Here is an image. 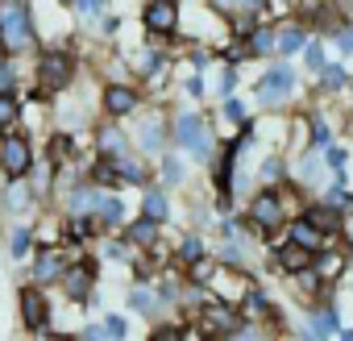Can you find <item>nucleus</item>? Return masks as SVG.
I'll return each mask as SVG.
<instances>
[{
    "label": "nucleus",
    "mask_w": 353,
    "mask_h": 341,
    "mask_svg": "<svg viewBox=\"0 0 353 341\" xmlns=\"http://www.w3.org/2000/svg\"><path fill=\"white\" fill-rule=\"evenodd\" d=\"M216 279V262L212 258H196L192 262V283H212Z\"/></svg>",
    "instance_id": "a878e982"
},
{
    "label": "nucleus",
    "mask_w": 353,
    "mask_h": 341,
    "mask_svg": "<svg viewBox=\"0 0 353 341\" xmlns=\"http://www.w3.org/2000/svg\"><path fill=\"white\" fill-rule=\"evenodd\" d=\"M125 242H129V246H141V250L154 246V242H158V221H150V217L133 221V225L125 229Z\"/></svg>",
    "instance_id": "f3484780"
},
{
    "label": "nucleus",
    "mask_w": 353,
    "mask_h": 341,
    "mask_svg": "<svg viewBox=\"0 0 353 341\" xmlns=\"http://www.w3.org/2000/svg\"><path fill=\"white\" fill-rule=\"evenodd\" d=\"M336 46L341 50H353V30H336Z\"/></svg>",
    "instance_id": "de8ad7c7"
},
{
    "label": "nucleus",
    "mask_w": 353,
    "mask_h": 341,
    "mask_svg": "<svg viewBox=\"0 0 353 341\" xmlns=\"http://www.w3.org/2000/svg\"><path fill=\"white\" fill-rule=\"evenodd\" d=\"M63 283H67L71 300H92V266H67Z\"/></svg>",
    "instance_id": "ddd939ff"
},
{
    "label": "nucleus",
    "mask_w": 353,
    "mask_h": 341,
    "mask_svg": "<svg viewBox=\"0 0 353 341\" xmlns=\"http://www.w3.org/2000/svg\"><path fill=\"white\" fill-rule=\"evenodd\" d=\"M241 9L245 13H258V9H266V0H241Z\"/></svg>",
    "instance_id": "3c124183"
},
{
    "label": "nucleus",
    "mask_w": 353,
    "mask_h": 341,
    "mask_svg": "<svg viewBox=\"0 0 353 341\" xmlns=\"http://www.w3.org/2000/svg\"><path fill=\"white\" fill-rule=\"evenodd\" d=\"M137 142H141V150H162V142H166V129H162V117H145V125L137 129Z\"/></svg>",
    "instance_id": "a211bd4d"
},
{
    "label": "nucleus",
    "mask_w": 353,
    "mask_h": 341,
    "mask_svg": "<svg viewBox=\"0 0 353 341\" xmlns=\"http://www.w3.org/2000/svg\"><path fill=\"white\" fill-rule=\"evenodd\" d=\"M196 258H204V246H200L196 237H188V242L179 246V262H196Z\"/></svg>",
    "instance_id": "c9c22d12"
},
{
    "label": "nucleus",
    "mask_w": 353,
    "mask_h": 341,
    "mask_svg": "<svg viewBox=\"0 0 353 341\" xmlns=\"http://www.w3.org/2000/svg\"><path fill=\"white\" fill-rule=\"evenodd\" d=\"M225 113H229L233 121H245V104H241V100H225Z\"/></svg>",
    "instance_id": "49530a36"
},
{
    "label": "nucleus",
    "mask_w": 353,
    "mask_h": 341,
    "mask_svg": "<svg viewBox=\"0 0 353 341\" xmlns=\"http://www.w3.org/2000/svg\"><path fill=\"white\" fill-rule=\"evenodd\" d=\"M100 150H104L108 158H121V154H129V146H125L121 129H100Z\"/></svg>",
    "instance_id": "412c9836"
},
{
    "label": "nucleus",
    "mask_w": 353,
    "mask_h": 341,
    "mask_svg": "<svg viewBox=\"0 0 353 341\" xmlns=\"http://www.w3.org/2000/svg\"><path fill=\"white\" fill-rule=\"evenodd\" d=\"M170 133H174V142H179V146H188L196 158H208V154H212V133L204 129V121H200L196 113H179Z\"/></svg>",
    "instance_id": "7ed1b4c3"
},
{
    "label": "nucleus",
    "mask_w": 353,
    "mask_h": 341,
    "mask_svg": "<svg viewBox=\"0 0 353 341\" xmlns=\"http://www.w3.org/2000/svg\"><path fill=\"white\" fill-rule=\"evenodd\" d=\"M0 46L5 55H21L34 46V17L26 0H0Z\"/></svg>",
    "instance_id": "f257e3e1"
},
{
    "label": "nucleus",
    "mask_w": 353,
    "mask_h": 341,
    "mask_svg": "<svg viewBox=\"0 0 353 341\" xmlns=\"http://www.w3.org/2000/svg\"><path fill=\"white\" fill-rule=\"evenodd\" d=\"M204 341H229V337H204Z\"/></svg>",
    "instance_id": "5fc2aeb1"
},
{
    "label": "nucleus",
    "mask_w": 353,
    "mask_h": 341,
    "mask_svg": "<svg viewBox=\"0 0 353 341\" xmlns=\"http://www.w3.org/2000/svg\"><path fill=\"white\" fill-rule=\"evenodd\" d=\"M183 337H188V329H183V324H158L150 341H183Z\"/></svg>",
    "instance_id": "7c9ffc66"
},
{
    "label": "nucleus",
    "mask_w": 353,
    "mask_h": 341,
    "mask_svg": "<svg viewBox=\"0 0 353 341\" xmlns=\"http://www.w3.org/2000/svg\"><path fill=\"white\" fill-rule=\"evenodd\" d=\"M324 204L336 208V213H345V208H353V196H349L345 188H328V192H324Z\"/></svg>",
    "instance_id": "cd10ccee"
},
{
    "label": "nucleus",
    "mask_w": 353,
    "mask_h": 341,
    "mask_svg": "<svg viewBox=\"0 0 353 341\" xmlns=\"http://www.w3.org/2000/svg\"><path fill=\"white\" fill-rule=\"evenodd\" d=\"M336 333H341V341H353V333H349V329H336Z\"/></svg>",
    "instance_id": "864d4df0"
},
{
    "label": "nucleus",
    "mask_w": 353,
    "mask_h": 341,
    "mask_svg": "<svg viewBox=\"0 0 353 341\" xmlns=\"http://www.w3.org/2000/svg\"><path fill=\"white\" fill-rule=\"evenodd\" d=\"M9 84H13V67H9V63H0V92H5Z\"/></svg>",
    "instance_id": "09e8293b"
},
{
    "label": "nucleus",
    "mask_w": 353,
    "mask_h": 341,
    "mask_svg": "<svg viewBox=\"0 0 353 341\" xmlns=\"http://www.w3.org/2000/svg\"><path fill=\"white\" fill-rule=\"evenodd\" d=\"M141 26L150 34H174L179 30V5H174V0H150L141 9Z\"/></svg>",
    "instance_id": "39448f33"
},
{
    "label": "nucleus",
    "mask_w": 353,
    "mask_h": 341,
    "mask_svg": "<svg viewBox=\"0 0 353 341\" xmlns=\"http://www.w3.org/2000/svg\"><path fill=\"white\" fill-rule=\"evenodd\" d=\"M245 50H250V55H270V50H274V30H258V26H254Z\"/></svg>",
    "instance_id": "4be33fe9"
},
{
    "label": "nucleus",
    "mask_w": 353,
    "mask_h": 341,
    "mask_svg": "<svg viewBox=\"0 0 353 341\" xmlns=\"http://www.w3.org/2000/svg\"><path fill=\"white\" fill-rule=\"evenodd\" d=\"M96 221L100 225H121V217H125V208H121V200L117 196H108V192H96Z\"/></svg>",
    "instance_id": "dca6fc26"
},
{
    "label": "nucleus",
    "mask_w": 353,
    "mask_h": 341,
    "mask_svg": "<svg viewBox=\"0 0 353 341\" xmlns=\"http://www.w3.org/2000/svg\"><path fill=\"white\" fill-rule=\"evenodd\" d=\"M279 175H283V162H279V158H266V166H262V179L270 184V179H279Z\"/></svg>",
    "instance_id": "79ce46f5"
},
{
    "label": "nucleus",
    "mask_w": 353,
    "mask_h": 341,
    "mask_svg": "<svg viewBox=\"0 0 353 341\" xmlns=\"http://www.w3.org/2000/svg\"><path fill=\"white\" fill-rule=\"evenodd\" d=\"M133 67H137L141 75H158V71H162V59H158V55H137Z\"/></svg>",
    "instance_id": "72a5a7b5"
},
{
    "label": "nucleus",
    "mask_w": 353,
    "mask_h": 341,
    "mask_svg": "<svg viewBox=\"0 0 353 341\" xmlns=\"http://www.w3.org/2000/svg\"><path fill=\"white\" fill-rule=\"evenodd\" d=\"M341 324H336V316L332 312H320V316H312V337H328V333H336Z\"/></svg>",
    "instance_id": "c85d7f7f"
},
{
    "label": "nucleus",
    "mask_w": 353,
    "mask_h": 341,
    "mask_svg": "<svg viewBox=\"0 0 353 341\" xmlns=\"http://www.w3.org/2000/svg\"><path fill=\"white\" fill-rule=\"evenodd\" d=\"M345 162H349V150H345V146H332V150H328V166H332L336 175H341V170H345Z\"/></svg>",
    "instance_id": "4c0bfd02"
},
{
    "label": "nucleus",
    "mask_w": 353,
    "mask_h": 341,
    "mask_svg": "<svg viewBox=\"0 0 353 341\" xmlns=\"http://www.w3.org/2000/svg\"><path fill=\"white\" fill-rule=\"evenodd\" d=\"M112 166H117V175H125L129 184H141V175H145V166H137L129 154H121V158H112Z\"/></svg>",
    "instance_id": "393cba45"
},
{
    "label": "nucleus",
    "mask_w": 353,
    "mask_h": 341,
    "mask_svg": "<svg viewBox=\"0 0 353 341\" xmlns=\"http://www.w3.org/2000/svg\"><path fill=\"white\" fill-rule=\"evenodd\" d=\"M30 166H34V150H30V142L21 133H13V137L0 142V170H5L9 179H26Z\"/></svg>",
    "instance_id": "20e7f679"
},
{
    "label": "nucleus",
    "mask_w": 353,
    "mask_h": 341,
    "mask_svg": "<svg viewBox=\"0 0 353 341\" xmlns=\"http://www.w3.org/2000/svg\"><path fill=\"white\" fill-rule=\"evenodd\" d=\"M26 204H30V192L26 188H13L9 192V208H26Z\"/></svg>",
    "instance_id": "c03bdc74"
},
{
    "label": "nucleus",
    "mask_w": 353,
    "mask_h": 341,
    "mask_svg": "<svg viewBox=\"0 0 353 341\" xmlns=\"http://www.w3.org/2000/svg\"><path fill=\"white\" fill-rule=\"evenodd\" d=\"M141 213H145L150 221H162V217H166V196H162V192H145V196H141Z\"/></svg>",
    "instance_id": "b1692460"
},
{
    "label": "nucleus",
    "mask_w": 353,
    "mask_h": 341,
    "mask_svg": "<svg viewBox=\"0 0 353 341\" xmlns=\"http://www.w3.org/2000/svg\"><path fill=\"white\" fill-rule=\"evenodd\" d=\"M75 71H79L75 55H67V50H46L42 63H38V88H42V92H63V88L75 79Z\"/></svg>",
    "instance_id": "f03ea898"
},
{
    "label": "nucleus",
    "mask_w": 353,
    "mask_h": 341,
    "mask_svg": "<svg viewBox=\"0 0 353 341\" xmlns=\"http://www.w3.org/2000/svg\"><path fill=\"white\" fill-rule=\"evenodd\" d=\"M320 71H324V84H328V88H341V84H345V67H328V63H324Z\"/></svg>",
    "instance_id": "ea45409f"
},
{
    "label": "nucleus",
    "mask_w": 353,
    "mask_h": 341,
    "mask_svg": "<svg viewBox=\"0 0 353 341\" xmlns=\"http://www.w3.org/2000/svg\"><path fill=\"white\" fill-rule=\"evenodd\" d=\"M200 329H204V337H229L233 329H241L237 324V308L233 304H208L200 312Z\"/></svg>",
    "instance_id": "423d86ee"
},
{
    "label": "nucleus",
    "mask_w": 353,
    "mask_h": 341,
    "mask_svg": "<svg viewBox=\"0 0 353 341\" xmlns=\"http://www.w3.org/2000/svg\"><path fill=\"white\" fill-rule=\"evenodd\" d=\"M162 179H166V184H179V179H183V166H179V162H166V166H162Z\"/></svg>",
    "instance_id": "37998d69"
},
{
    "label": "nucleus",
    "mask_w": 353,
    "mask_h": 341,
    "mask_svg": "<svg viewBox=\"0 0 353 341\" xmlns=\"http://www.w3.org/2000/svg\"><path fill=\"white\" fill-rule=\"evenodd\" d=\"M233 84H237V71H233V67H229V71H225V79H221V92H225V96H229V92H233Z\"/></svg>",
    "instance_id": "8fccbe9b"
},
{
    "label": "nucleus",
    "mask_w": 353,
    "mask_h": 341,
    "mask_svg": "<svg viewBox=\"0 0 353 341\" xmlns=\"http://www.w3.org/2000/svg\"><path fill=\"white\" fill-rule=\"evenodd\" d=\"M274 262H279V266H283L287 275H295V271L312 266V250H303V246L287 242V246H279V250H274Z\"/></svg>",
    "instance_id": "f8f14e48"
},
{
    "label": "nucleus",
    "mask_w": 353,
    "mask_h": 341,
    "mask_svg": "<svg viewBox=\"0 0 353 341\" xmlns=\"http://www.w3.org/2000/svg\"><path fill=\"white\" fill-rule=\"evenodd\" d=\"M17 113H21V104H17V96L5 88V92H0V129H9V125L17 121Z\"/></svg>",
    "instance_id": "5701e85b"
},
{
    "label": "nucleus",
    "mask_w": 353,
    "mask_h": 341,
    "mask_svg": "<svg viewBox=\"0 0 353 341\" xmlns=\"http://www.w3.org/2000/svg\"><path fill=\"white\" fill-rule=\"evenodd\" d=\"M21 320H26V329H46V300H42V291L38 287H26L21 291Z\"/></svg>",
    "instance_id": "9d476101"
},
{
    "label": "nucleus",
    "mask_w": 353,
    "mask_h": 341,
    "mask_svg": "<svg viewBox=\"0 0 353 341\" xmlns=\"http://www.w3.org/2000/svg\"><path fill=\"white\" fill-rule=\"evenodd\" d=\"M92 208H96V192H92V188L71 192V200H67V213H71V217H88Z\"/></svg>",
    "instance_id": "aec40b11"
},
{
    "label": "nucleus",
    "mask_w": 353,
    "mask_h": 341,
    "mask_svg": "<svg viewBox=\"0 0 353 341\" xmlns=\"http://www.w3.org/2000/svg\"><path fill=\"white\" fill-rule=\"evenodd\" d=\"M299 50H303V63H307V71H320V67H324V46H320V42H303Z\"/></svg>",
    "instance_id": "bb28decb"
},
{
    "label": "nucleus",
    "mask_w": 353,
    "mask_h": 341,
    "mask_svg": "<svg viewBox=\"0 0 353 341\" xmlns=\"http://www.w3.org/2000/svg\"><path fill=\"white\" fill-rule=\"evenodd\" d=\"M303 42H307V34H303V26H295V21H287V26L279 30V50H287V55H291V50H299Z\"/></svg>",
    "instance_id": "6ab92c4d"
},
{
    "label": "nucleus",
    "mask_w": 353,
    "mask_h": 341,
    "mask_svg": "<svg viewBox=\"0 0 353 341\" xmlns=\"http://www.w3.org/2000/svg\"><path fill=\"white\" fill-rule=\"evenodd\" d=\"M295 92V75H291V67H274L262 84H258V100L262 104H279V100H287Z\"/></svg>",
    "instance_id": "0eeeda50"
},
{
    "label": "nucleus",
    "mask_w": 353,
    "mask_h": 341,
    "mask_svg": "<svg viewBox=\"0 0 353 341\" xmlns=\"http://www.w3.org/2000/svg\"><path fill=\"white\" fill-rule=\"evenodd\" d=\"M241 300H245V312L250 316H270V304L262 300V291H245Z\"/></svg>",
    "instance_id": "c756f323"
},
{
    "label": "nucleus",
    "mask_w": 353,
    "mask_h": 341,
    "mask_svg": "<svg viewBox=\"0 0 353 341\" xmlns=\"http://www.w3.org/2000/svg\"><path fill=\"white\" fill-rule=\"evenodd\" d=\"M287 242H295V246H303V250H320L324 246V233L316 229V225H307V221H295V225H287Z\"/></svg>",
    "instance_id": "4468645a"
},
{
    "label": "nucleus",
    "mask_w": 353,
    "mask_h": 341,
    "mask_svg": "<svg viewBox=\"0 0 353 341\" xmlns=\"http://www.w3.org/2000/svg\"><path fill=\"white\" fill-rule=\"evenodd\" d=\"M129 308H137V312H154V291H145V287H137V291L129 295Z\"/></svg>",
    "instance_id": "473e14b6"
},
{
    "label": "nucleus",
    "mask_w": 353,
    "mask_h": 341,
    "mask_svg": "<svg viewBox=\"0 0 353 341\" xmlns=\"http://www.w3.org/2000/svg\"><path fill=\"white\" fill-rule=\"evenodd\" d=\"M38 341H67V337H63V333H42Z\"/></svg>",
    "instance_id": "603ef678"
},
{
    "label": "nucleus",
    "mask_w": 353,
    "mask_h": 341,
    "mask_svg": "<svg viewBox=\"0 0 353 341\" xmlns=\"http://www.w3.org/2000/svg\"><path fill=\"white\" fill-rule=\"evenodd\" d=\"M137 104H141V96L129 84H108L104 88V113L108 117H129V113H137Z\"/></svg>",
    "instance_id": "1a4fd4ad"
},
{
    "label": "nucleus",
    "mask_w": 353,
    "mask_h": 341,
    "mask_svg": "<svg viewBox=\"0 0 353 341\" xmlns=\"http://www.w3.org/2000/svg\"><path fill=\"white\" fill-rule=\"evenodd\" d=\"M92 233H96V221H92V217H75V221H71V237L83 242V237H92Z\"/></svg>",
    "instance_id": "f704fd0d"
},
{
    "label": "nucleus",
    "mask_w": 353,
    "mask_h": 341,
    "mask_svg": "<svg viewBox=\"0 0 353 341\" xmlns=\"http://www.w3.org/2000/svg\"><path fill=\"white\" fill-rule=\"evenodd\" d=\"M328 133H332V129H328L324 121H312V142H316V146H328Z\"/></svg>",
    "instance_id": "a19ab883"
},
{
    "label": "nucleus",
    "mask_w": 353,
    "mask_h": 341,
    "mask_svg": "<svg viewBox=\"0 0 353 341\" xmlns=\"http://www.w3.org/2000/svg\"><path fill=\"white\" fill-rule=\"evenodd\" d=\"M316 170H320V162H316V158L307 154V158L299 162V175H303V179H316Z\"/></svg>",
    "instance_id": "a18cd8bd"
},
{
    "label": "nucleus",
    "mask_w": 353,
    "mask_h": 341,
    "mask_svg": "<svg viewBox=\"0 0 353 341\" xmlns=\"http://www.w3.org/2000/svg\"><path fill=\"white\" fill-rule=\"evenodd\" d=\"M92 175H96V184H112V179H117V166H112V158H108V162H100V166L92 170Z\"/></svg>",
    "instance_id": "58836bf2"
},
{
    "label": "nucleus",
    "mask_w": 353,
    "mask_h": 341,
    "mask_svg": "<svg viewBox=\"0 0 353 341\" xmlns=\"http://www.w3.org/2000/svg\"><path fill=\"white\" fill-rule=\"evenodd\" d=\"M0 63H5V46H0Z\"/></svg>",
    "instance_id": "6e6d98bb"
},
{
    "label": "nucleus",
    "mask_w": 353,
    "mask_h": 341,
    "mask_svg": "<svg viewBox=\"0 0 353 341\" xmlns=\"http://www.w3.org/2000/svg\"><path fill=\"white\" fill-rule=\"evenodd\" d=\"M63 271H67V262H63V254L59 250H42L38 254V262H34V279L46 287V283H54V279H63Z\"/></svg>",
    "instance_id": "9b49d317"
},
{
    "label": "nucleus",
    "mask_w": 353,
    "mask_h": 341,
    "mask_svg": "<svg viewBox=\"0 0 353 341\" xmlns=\"http://www.w3.org/2000/svg\"><path fill=\"white\" fill-rule=\"evenodd\" d=\"M104 337H108V341H125V320H121V316H108V320H104Z\"/></svg>",
    "instance_id": "e433bc0d"
},
{
    "label": "nucleus",
    "mask_w": 353,
    "mask_h": 341,
    "mask_svg": "<svg viewBox=\"0 0 353 341\" xmlns=\"http://www.w3.org/2000/svg\"><path fill=\"white\" fill-rule=\"evenodd\" d=\"M30 237H34V233H30L26 225H17V229H13V237H9V250H13V254L21 258V254L30 250Z\"/></svg>",
    "instance_id": "2f4dec72"
},
{
    "label": "nucleus",
    "mask_w": 353,
    "mask_h": 341,
    "mask_svg": "<svg viewBox=\"0 0 353 341\" xmlns=\"http://www.w3.org/2000/svg\"><path fill=\"white\" fill-rule=\"evenodd\" d=\"M303 221H307V225H316V229H320V233H324V237H328V233H336V229H341V213H336V208H328V204H312V208H307V217H303Z\"/></svg>",
    "instance_id": "2eb2a0df"
},
{
    "label": "nucleus",
    "mask_w": 353,
    "mask_h": 341,
    "mask_svg": "<svg viewBox=\"0 0 353 341\" xmlns=\"http://www.w3.org/2000/svg\"><path fill=\"white\" fill-rule=\"evenodd\" d=\"M250 221L258 225V229H274L279 221H283V200H279V192H258L254 196V204H250Z\"/></svg>",
    "instance_id": "6e6552de"
}]
</instances>
